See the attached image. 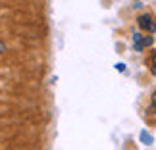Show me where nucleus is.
Instances as JSON below:
<instances>
[{
	"label": "nucleus",
	"mask_w": 156,
	"mask_h": 150,
	"mask_svg": "<svg viewBox=\"0 0 156 150\" xmlns=\"http://www.w3.org/2000/svg\"><path fill=\"white\" fill-rule=\"evenodd\" d=\"M4 52H6V44L0 40V54H4Z\"/></svg>",
	"instance_id": "nucleus-7"
},
{
	"label": "nucleus",
	"mask_w": 156,
	"mask_h": 150,
	"mask_svg": "<svg viewBox=\"0 0 156 150\" xmlns=\"http://www.w3.org/2000/svg\"><path fill=\"white\" fill-rule=\"evenodd\" d=\"M116 69L118 71H125V64H116Z\"/></svg>",
	"instance_id": "nucleus-6"
},
{
	"label": "nucleus",
	"mask_w": 156,
	"mask_h": 150,
	"mask_svg": "<svg viewBox=\"0 0 156 150\" xmlns=\"http://www.w3.org/2000/svg\"><path fill=\"white\" fill-rule=\"evenodd\" d=\"M131 40H133V48L137 52H143L147 46H152V43H154L152 35H141V33H133Z\"/></svg>",
	"instance_id": "nucleus-1"
},
{
	"label": "nucleus",
	"mask_w": 156,
	"mask_h": 150,
	"mask_svg": "<svg viewBox=\"0 0 156 150\" xmlns=\"http://www.w3.org/2000/svg\"><path fill=\"white\" fill-rule=\"evenodd\" d=\"M148 113H156V91L151 96V104H148Z\"/></svg>",
	"instance_id": "nucleus-4"
},
{
	"label": "nucleus",
	"mask_w": 156,
	"mask_h": 150,
	"mask_svg": "<svg viewBox=\"0 0 156 150\" xmlns=\"http://www.w3.org/2000/svg\"><path fill=\"white\" fill-rule=\"evenodd\" d=\"M152 135H148L147 133V131H141V142H143V145H147V146H151L152 145Z\"/></svg>",
	"instance_id": "nucleus-3"
},
{
	"label": "nucleus",
	"mask_w": 156,
	"mask_h": 150,
	"mask_svg": "<svg viewBox=\"0 0 156 150\" xmlns=\"http://www.w3.org/2000/svg\"><path fill=\"white\" fill-rule=\"evenodd\" d=\"M148 65H151V69H152V73L156 75V52H152V56L148 58Z\"/></svg>",
	"instance_id": "nucleus-5"
},
{
	"label": "nucleus",
	"mask_w": 156,
	"mask_h": 150,
	"mask_svg": "<svg viewBox=\"0 0 156 150\" xmlns=\"http://www.w3.org/2000/svg\"><path fill=\"white\" fill-rule=\"evenodd\" d=\"M137 23H139V27L143 31H147V33H154L156 31V21H154V17L151 14H141L137 17Z\"/></svg>",
	"instance_id": "nucleus-2"
}]
</instances>
